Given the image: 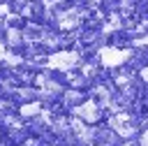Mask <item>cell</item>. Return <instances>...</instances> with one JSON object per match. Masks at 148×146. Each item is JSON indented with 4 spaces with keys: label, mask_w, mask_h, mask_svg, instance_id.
<instances>
[]
</instances>
